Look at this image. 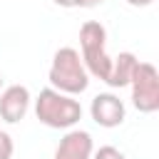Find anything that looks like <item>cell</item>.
<instances>
[{
  "label": "cell",
  "instance_id": "obj_6",
  "mask_svg": "<svg viewBox=\"0 0 159 159\" xmlns=\"http://www.w3.org/2000/svg\"><path fill=\"white\" fill-rule=\"evenodd\" d=\"M30 89L25 84H10L0 92V119L7 124H17L30 109Z\"/></svg>",
  "mask_w": 159,
  "mask_h": 159
},
{
  "label": "cell",
  "instance_id": "obj_4",
  "mask_svg": "<svg viewBox=\"0 0 159 159\" xmlns=\"http://www.w3.org/2000/svg\"><path fill=\"white\" fill-rule=\"evenodd\" d=\"M132 104L142 114H152L159 109V72L152 62H137L134 75L129 80Z\"/></svg>",
  "mask_w": 159,
  "mask_h": 159
},
{
  "label": "cell",
  "instance_id": "obj_10",
  "mask_svg": "<svg viewBox=\"0 0 159 159\" xmlns=\"http://www.w3.org/2000/svg\"><path fill=\"white\" fill-rule=\"evenodd\" d=\"M12 152H15L12 137L7 132H0V159H12Z\"/></svg>",
  "mask_w": 159,
  "mask_h": 159
},
{
  "label": "cell",
  "instance_id": "obj_8",
  "mask_svg": "<svg viewBox=\"0 0 159 159\" xmlns=\"http://www.w3.org/2000/svg\"><path fill=\"white\" fill-rule=\"evenodd\" d=\"M137 55L134 52H119L117 57H112V70H109V77H107V84L109 87H129V80L134 75V67H137Z\"/></svg>",
  "mask_w": 159,
  "mask_h": 159
},
{
  "label": "cell",
  "instance_id": "obj_2",
  "mask_svg": "<svg viewBox=\"0 0 159 159\" xmlns=\"http://www.w3.org/2000/svg\"><path fill=\"white\" fill-rule=\"evenodd\" d=\"M35 117L50 129H72L82 119V104L70 94L45 87L35 99Z\"/></svg>",
  "mask_w": 159,
  "mask_h": 159
},
{
  "label": "cell",
  "instance_id": "obj_14",
  "mask_svg": "<svg viewBox=\"0 0 159 159\" xmlns=\"http://www.w3.org/2000/svg\"><path fill=\"white\" fill-rule=\"evenodd\" d=\"M0 89H2V75H0Z\"/></svg>",
  "mask_w": 159,
  "mask_h": 159
},
{
  "label": "cell",
  "instance_id": "obj_1",
  "mask_svg": "<svg viewBox=\"0 0 159 159\" xmlns=\"http://www.w3.org/2000/svg\"><path fill=\"white\" fill-rule=\"evenodd\" d=\"M50 87L62 94H82L89 87V75L82 65V57L75 47H60L52 55V65L47 72Z\"/></svg>",
  "mask_w": 159,
  "mask_h": 159
},
{
  "label": "cell",
  "instance_id": "obj_5",
  "mask_svg": "<svg viewBox=\"0 0 159 159\" xmlns=\"http://www.w3.org/2000/svg\"><path fill=\"white\" fill-rule=\"evenodd\" d=\"M89 114H92L94 124H99V127H104V129H114V127H119V124L124 122L127 109H124V102H122L117 94H112V92H99V94L92 99V104H89Z\"/></svg>",
  "mask_w": 159,
  "mask_h": 159
},
{
  "label": "cell",
  "instance_id": "obj_9",
  "mask_svg": "<svg viewBox=\"0 0 159 159\" xmlns=\"http://www.w3.org/2000/svg\"><path fill=\"white\" fill-rule=\"evenodd\" d=\"M92 159H127L117 147H112V144H104V147H99L97 152H92Z\"/></svg>",
  "mask_w": 159,
  "mask_h": 159
},
{
  "label": "cell",
  "instance_id": "obj_13",
  "mask_svg": "<svg viewBox=\"0 0 159 159\" xmlns=\"http://www.w3.org/2000/svg\"><path fill=\"white\" fill-rule=\"evenodd\" d=\"M52 2L60 7H75V0H52Z\"/></svg>",
  "mask_w": 159,
  "mask_h": 159
},
{
  "label": "cell",
  "instance_id": "obj_12",
  "mask_svg": "<svg viewBox=\"0 0 159 159\" xmlns=\"http://www.w3.org/2000/svg\"><path fill=\"white\" fill-rule=\"evenodd\" d=\"M132 7H147V5H152L154 0H127Z\"/></svg>",
  "mask_w": 159,
  "mask_h": 159
},
{
  "label": "cell",
  "instance_id": "obj_3",
  "mask_svg": "<svg viewBox=\"0 0 159 159\" xmlns=\"http://www.w3.org/2000/svg\"><path fill=\"white\" fill-rule=\"evenodd\" d=\"M80 47H82V65L89 77L107 82L112 70V57L107 55V30L97 20H87L80 27Z\"/></svg>",
  "mask_w": 159,
  "mask_h": 159
},
{
  "label": "cell",
  "instance_id": "obj_7",
  "mask_svg": "<svg viewBox=\"0 0 159 159\" xmlns=\"http://www.w3.org/2000/svg\"><path fill=\"white\" fill-rule=\"evenodd\" d=\"M92 152H94V142H92L89 132L67 129L65 137L60 139L52 159H92Z\"/></svg>",
  "mask_w": 159,
  "mask_h": 159
},
{
  "label": "cell",
  "instance_id": "obj_11",
  "mask_svg": "<svg viewBox=\"0 0 159 159\" xmlns=\"http://www.w3.org/2000/svg\"><path fill=\"white\" fill-rule=\"evenodd\" d=\"M104 0H75V7H97Z\"/></svg>",
  "mask_w": 159,
  "mask_h": 159
}]
</instances>
